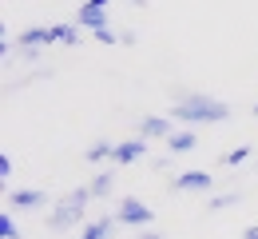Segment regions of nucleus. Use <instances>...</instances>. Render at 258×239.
<instances>
[{
	"instance_id": "nucleus-21",
	"label": "nucleus",
	"mask_w": 258,
	"mask_h": 239,
	"mask_svg": "<svg viewBox=\"0 0 258 239\" xmlns=\"http://www.w3.org/2000/svg\"><path fill=\"white\" fill-rule=\"evenodd\" d=\"M131 4H135V8H147V0H131Z\"/></svg>"
},
{
	"instance_id": "nucleus-16",
	"label": "nucleus",
	"mask_w": 258,
	"mask_h": 239,
	"mask_svg": "<svg viewBox=\"0 0 258 239\" xmlns=\"http://www.w3.org/2000/svg\"><path fill=\"white\" fill-rule=\"evenodd\" d=\"M96 40H99V44H119V32H111V24H107V28H99V32H96Z\"/></svg>"
},
{
	"instance_id": "nucleus-2",
	"label": "nucleus",
	"mask_w": 258,
	"mask_h": 239,
	"mask_svg": "<svg viewBox=\"0 0 258 239\" xmlns=\"http://www.w3.org/2000/svg\"><path fill=\"white\" fill-rule=\"evenodd\" d=\"M92 200H96V196H92V187H76V192H68L64 200L48 211V219H44V223H48V231H56V235H60V231L80 227V223H84V215H88V204H92Z\"/></svg>"
},
{
	"instance_id": "nucleus-18",
	"label": "nucleus",
	"mask_w": 258,
	"mask_h": 239,
	"mask_svg": "<svg viewBox=\"0 0 258 239\" xmlns=\"http://www.w3.org/2000/svg\"><path fill=\"white\" fill-rule=\"evenodd\" d=\"M12 160H8V156H0V179H12Z\"/></svg>"
},
{
	"instance_id": "nucleus-15",
	"label": "nucleus",
	"mask_w": 258,
	"mask_h": 239,
	"mask_svg": "<svg viewBox=\"0 0 258 239\" xmlns=\"http://www.w3.org/2000/svg\"><path fill=\"white\" fill-rule=\"evenodd\" d=\"M246 160H250V148H234V152H226V156H223L226 168H238V164H246Z\"/></svg>"
},
{
	"instance_id": "nucleus-4",
	"label": "nucleus",
	"mask_w": 258,
	"mask_h": 239,
	"mask_svg": "<svg viewBox=\"0 0 258 239\" xmlns=\"http://www.w3.org/2000/svg\"><path fill=\"white\" fill-rule=\"evenodd\" d=\"M171 132H175V120L171 116H143L135 124V136L139 139H167Z\"/></svg>"
},
{
	"instance_id": "nucleus-9",
	"label": "nucleus",
	"mask_w": 258,
	"mask_h": 239,
	"mask_svg": "<svg viewBox=\"0 0 258 239\" xmlns=\"http://www.w3.org/2000/svg\"><path fill=\"white\" fill-rule=\"evenodd\" d=\"M195 148H199V136H195L191 128L167 136V152H171V156H187V152H195Z\"/></svg>"
},
{
	"instance_id": "nucleus-1",
	"label": "nucleus",
	"mask_w": 258,
	"mask_h": 239,
	"mask_svg": "<svg viewBox=\"0 0 258 239\" xmlns=\"http://www.w3.org/2000/svg\"><path fill=\"white\" fill-rule=\"evenodd\" d=\"M171 120H179V124H226L230 104L215 100L207 92H179L171 104Z\"/></svg>"
},
{
	"instance_id": "nucleus-5",
	"label": "nucleus",
	"mask_w": 258,
	"mask_h": 239,
	"mask_svg": "<svg viewBox=\"0 0 258 239\" xmlns=\"http://www.w3.org/2000/svg\"><path fill=\"white\" fill-rule=\"evenodd\" d=\"M167 187H171V192H211L215 179H211V171H179Z\"/></svg>"
},
{
	"instance_id": "nucleus-11",
	"label": "nucleus",
	"mask_w": 258,
	"mask_h": 239,
	"mask_svg": "<svg viewBox=\"0 0 258 239\" xmlns=\"http://www.w3.org/2000/svg\"><path fill=\"white\" fill-rule=\"evenodd\" d=\"M88 187H92V196H96V200H107V196H111V187H115V164H111V168H103V171H96Z\"/></svg>"
},
{
	"instance_id": "nucleus-7",
	"label": "nucleus",
	"mask_w": 258,
	"mask_h": 239,
	"mask_svg": "<svg viewBox=\"0 0 258 239\" xmlns=\"http://www.w3.org/2000/svg\"><path fill=\"white\" fill-rule=\"evenodd\" d=\"M107 8H99V4H92V0H84L80 4V12H76V24L80 28H92V32H99V28H107Z\"/></svg>"
},
{
	"instance_id": "nucleus-14",
	"label": "nucleus",
	"mask_w": 258,
	"mask_h": 239,
	"mask_svg": "<svg viewBox=\"0 0 258 239\" xmlns=\"http://www.w3.org/2000/svg\"><path fill=\"white\" fill-rule=\"evenodd\" d=\"M0 239H20V227H16V219L8 211L0 215Z\"/></svg>"
},
{
	"instance_id": "nucleus-19",
	"label": "nucleus",
	"mask_w": 258,
	"mask_h": 239,
	"mask_svg": "<svg viewBox=\"0 0 258 239\" xmlns=\"http://www.w3.org/2000/svg\"><path fill=\"white\" fill-rule=\"evenodd\" d=\"M242 239H258V223H250V227L242 231Z\"/></svg>"
},
{
	"instance_id": "nucleus-12",
	"label": "nucleus",
	"mask_w": 258,
	"mask_h": 239,
	"mask_svg": "<svg viewBox=\"0 0 258 239\" xmlns=\"http://www.w3.org/2000/svg\"><path fill=\"white\" fill-rule=\"evenodd\" d=\"M242 204V192H219V196H211L207 200V215H215V211H226V207Z\"/></svg>"
},
{
	"instance_id": "nucleus-23",
	"label": "nucleus",
	"mask_w": 258,
	"mask_h": 239,
	"mask_svg": "<svg viewBox=\"0 0 258 239\" xmlns=\"http://www.w3.org/2000/svg\"><path fill=\"white\" fill-rule=\"evenodd\" d=\"M254 116H258V104H254Z\"/></svg>"
},
{
	"instance_id": "nucleus-3",
	"label": "nucleus",
	"mask_w": 258,
	"mask_h": 239,
	"mask_svg": "<svg viewBox=\"0 0 258 239\" xmlns=\"http://www.w3.org/2000/svg\"><path fill=\"white\" fill-rule=\"evenodd\" d=\"M115 219H119V227H123V223H127V227H147V223H151V207L143 204V200H135V196H127V200H119Z\"/></svg>"
},
{
	"instance_id": "nucleus-22",
	"label": "nucleus",
	"mask_w": 258,
	"mask_h": 239,
	"mask_svg": "<svg viewBox=\"0 0 258 239\" xmlns=\"http://www.w3.org/2000/svg\"><path fill=\"white\" fill-rule=\"evenodd\" d=\"M92 4H99V8H107V4H111V0H92Z\"/></svg>"
},
{
	"instance_id": "nucleus-6",
	"label": "nucleus",
	"mask_w": 258,
	"mask_h": 239,
	"mask_svg": "<svg viewBox=\"0 0 258 239\" xmlns=\"http://www.w3.org/2000/svg\"><path fill=\"white\" fill-rule=\"evenodd\" d=\"M8 207H16V211L48 207V192H40V187H16V192H8Z\"/></svg>"
},
{
	"instance_id": "nucleus-20",
	"label": "nucleus",
	"mask_w": 258,
	"mask_h": 239,
	"mask_svg": "<svg viewBox=\"0 0 258 239\" xmlns=\"http://www.w3.org/2000/svg\"><path fill=\"white\" fill-rule=\"evenodd\" d=\"M135 239H163V235H159V231H139Z\"/></svg>"
},
{
	"instance_id": "nucleus-13",
	"label": "nucleus",
	"mask_w": 258,
	"mask_h": 239,
	"mask_svg": "<svg viewBox=\"0 0 258 239\" xmlns=\"http://www.w3.org/2000/svg\"><path fill=\"white\" fill-rule=\"evenodd\" d=\"M111 156H115V144H107V139H96V144L84 152L88 164H103V160H111Z\"/></svg>"
},
{
	"instance_id": "nucleus-8",
	"label": "nucleus",
	"mask_w": 258,
	"mask_h": 239,
	"mask_svg": "<svg viewBox=\"0 0 258 239\" xmlns=\"http://www.w3.org/2000/svg\"><path fill=\"white\" fill-rule=\"evenodd\" d=\"M147 156V139H123V144H115V156H111V164L115 168H127V164H135V160H143Z\"/></svg>"
},
{
	"instance_id": "nucleus-17",
	"label": "nucleus",
	"mask_w": 258,
	"mask_h": 239,
	"mask_svg": "<svg viewBox=\"0 0 258 239\" xmlns=\"http://www.w3.org/2000/svg\"><path fill=\"white\" fill-rule=\"evenodd\" d=\"M12 52H16V44H12V36H4V40H0V56L12 60Z\"/></svg>"
},
{
	"instance_id": "nucleus-10",
	"label": "nucleus",
	"mask_w": 258,
	"mask_h": 239,
	"mask_svg": "<svg viewBox=\"0 0 258 239\" xmlns=\"http://www.w3.org/2000/svg\"><path fill=\"white\" fill-rule=\"evenodd\" d=\"M115 227H119V219H115V215H103V219H92V223L80 231V239H111Z\"/></svg>"
}]
</instances>
